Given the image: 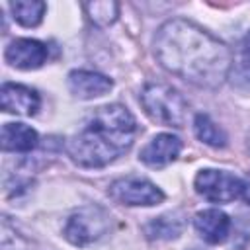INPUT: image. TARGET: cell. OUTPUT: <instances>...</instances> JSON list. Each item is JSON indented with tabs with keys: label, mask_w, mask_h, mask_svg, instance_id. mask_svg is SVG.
<instances>
[{
	"label": "cell",
	"mask_w": 250,
	"mask_h": 250,
	"mask_svg": "<svg viewBox=\"0 0 250 250\" xmlns=\"http://www.w3.org/2000/svg\"><path fill=\"white\" fill-rule=\"evenodd\" d=\"M37 131L25 123H4L0 141L8 152H29L37 146Z\"/></svg>",
	"instance_id": "7c38bea8"
},
{
	"label": "cell",
	"mask_w": 250,
	"mask_h": 250,
	"mask_svg": "<svg viewBox=\"0 0 250 250\" xmlns=\"http://www.w3.org/2000/svg\"><path fill=\"white\" fill-rule=\"evenodd\" d=\"M248 203H250V180H244L242 182V193H240Z\"/></svg>",
	"instance_id": "ac0fdd59"
},
{
	"label": "cell",
	"mask_w": 250,
	"mask_h": 250,
	"mask_svg": "<svg viewBox=\"0 0 250 250\" xmlns=\"http://www.w3.org/2000/svg\"><path fill=\"white\" fill-rule=\"evenodd\" d=\"M193 186L195 191L211 203H229L240 197L242 193L240 178H236L227 170H215V168L199 170L193 180Z\"/></svg>",
	"instance_id": "5b68a950"
},
{
	"label": "cell",
	"mask_w": 250,
	"mask_h": 250,
	"mask_svg": "<svg viewBox=\"0 0 250 250\" xmlns=\"http://www.w3.org/2000/svg\"><path fill=\"white\" fill-rule=\"evenodd\" d=\"M184 225H186L184 215L180 211H170L146 223L145 232L150 240H174L182 234Z\"/></svg>",
	"instance_id": "4fadbf2b"
},
{
	"label": "cell",
	"mask_w": 250,
	"mask_h": 250,
	"mask_svg": "<svg viewBox=\"0 0 250 250\" xmlns=\"http://www.w3.org/2000/svg\"><path fill=\"white\" fill-rule=\"evenodd\" d=\"M242 59L246 64H250V31L242 39Z\"/></svg>",
	"instance_id": "e0dca14e"
},
{
	"label": "cell",
	"mask_w": 250,
	"mask_h": 250,
	"mask_svg": "<svg viewBox=\"0 0 250 250\" xmlns=\"http://www.w3.org/2000/svg\"><path fill=\"white\" fill-rule=\"evenodd\" d=\"M193 131L199 141H203L209 146L223 148L227 145V133L205 113H197L193 119Z\"/></svg>",
	"instance_id": "9a60e30c"
},
{
	"label": "cell",
	"mask_w": 250,
	"mask_h": 250,
	"mask_svg": "<svg viewBox=\"0 0 250 250\" xmlns=\"http://www.w3.org/2000/svg\"><path fill=\"white\" fill-rule=\"evenodd\" d=\"M248 145H250V137H248Z\"/></svg>",
	"instance_id": "ffe728a7"
},
{
	"label": "cell",
	"mask_w": 250,
	"mask_h": 250,
	"mask_svg": "<svg viewBox=\"0 0 250 250\" xmlns=\"http://www.w3.org/2000/svg\"><path fill=\"white\" fill-rule=\"evenodd\" d=\"M109 229V217L100 207H82L66 219L64 238L74 246H88L100 240Z\"/></svg>",
	"instance_id": "277c9868"
},
{
	"label": "cell",
	"mask_w": 250,
	"mask_h": 250,
	"mask_svg": "<svg viewBox=\"0 0 250 250\" xmlns=\"http://www.w3.org/2000/svg\"><path fill=\"white\" fill-rule=\"evenodd\" d=\"M8 64L20 70H35L43 66L49 57L47 45L37 39H14L4 53Z\"/></svg>",
	"instance_id": "52a82bcc"
},
{
	"label": "cell",
	"mask_w": 250,
	"mask_h": 250,
	"mask_svg": "<svg viewBox=\"0 0 250 250\" xmlns=\"http://www.w3.org/2000/svg\"><path fill=\"white\" fill-rule=\"evenodd\" d=\"M182 150V141L172 135V133H160L156 137H152L141 150L139 158L143 164L150 166V168H164L170 162H174L178 158Z\"/></svg>",
	"instance_id": "ba28073f"
},
{
	"label": "cell",
	"mask_w": 250,
	"mask_h": 250,
	"mask_svg": "<svg viewBox=\"0 0 250 250\" xmlns=\"http://www.w3.org/2000/svg\"><path fill=\"white\" fill-rule=\"evenodd\" d=\"M10 10L14 14V20L23 27H35L41 23L47 4L39 0H16L10 2Z\"/></svg>",
	"instance_id": "5bb4252c"
},
{
	"label": "cell",
	"mask_w": 250,
	"mask_h": 250,
	"mask_svg": "<svg viewBox=\"0 0 250 250\" xmlns=\"http://www.w3.org/2000/svg\"><path fill=\"white\" fill-rule=\"evenodd\" d=\"M141 104L146 115L156 123L170 127H182L186 123L188 102L176 88L168 84H146L141 92Z\"/></svg>",
	"instance_id": "3957f363"
},
{
	"label": "cell",
	"mask_w": 250,
	"mask_h": 250,
	"mask_svg": "<svg viewBox=\"0 0 250 250\" xmlns=\"http://www.w3.org/2000/svg\"><path fill=\"white\" fill-rule=\"evenodd\" d=\"M137 135L133 113L121 104L96 107L82 127L68 139L70 158L84 168H102L125 154Z\"/></svg>",
	"instance_id": "7a4b0ae2"
},
{
	"label": "cell",
	"mask_w": 250,
	"mask_h": 250,
	"mask_svg": "<svg viewBox=\"0 0 250 250\" xmlns=\"http://www.w3.org/2000/svg\"><path fill=\"white\" fill-rule=\"evenodd\" d=\"M191 250H199V248H191Z\"/></svg>",
	"instance_id": "d6986e66"
},
{
	"label": "cell",
	"mask_w": 250,
	"mask_h": 250,
	"mask_svg": "<svg viewBox=\"0 0 250 250\" xmlns=\"http://www.w3.org/2000/svg\"><path fill=\"white\" fill-rule=\"evenodd\" d=\"M39 94L33 88H27L23 84H12L6 82L0 90V105L6 113H18V115H35L39 109Z\"/></svg>",
	"instance_id": "9c48e42d"
},
{
	"label": "cell",
	"mask_w": 250,
	"mask_h": 250,
	"mask_svg": "<svg viewBox=\"0 0 250 250\" xmlns=\"http://www.w3.org/2000/svg\"><path fill=\"white\" fill-rule=\"evenodd\" d=\"M84 10L88 12V18L96 25H102V27L113 23L119 16V4L109 2V0H105V2H88V4H84Z\"/></svg>",
	"instance_id": "2e32d148"
},
{
	"label": "cell",
	"mask_w": 250,
	"mask_h": 250,
	"mask_svg": "<svg viewBox=\"0 0 250 250\" xmlns=\"http://www.w3.org/2000/svg\"><path fill=\"white\" fill-rule=\"evenodd\" d=\"M68 88L80 100H94L105 96L113 88V80L94 70H72L68 74Z\"/></svg>",
	"instance_id": "30bf717a"
},
{
	"label": "cell",
	"mask_w": 250,
	"mask_h": 250,
	"mask_svg": "<svg viewBox=\"0 0 250 250\" xmlns=\"http://www.w3.org/2000/svg\"><path fill=\"white\" fill-rule=\"evenodd\" d=\"M193 227L199 236L209 244H221L229 238L230 219L219 209H205L193 217Z\"/></svg>",
	"instance_id": "8fae6325"
},
{
	"label": "cell",
	"mask_w": 250,
	"mask_h": 250,
	"mask_svg": "<svg viewBox=\"0 0 250 250\" xmlns=\"http://www.w3.org/2000/svg\"><path fill=\"white\" fill-rule=\"evenodd\" d=\"M154 55L168 72L199 88H219L232 62L223 41L184 18L168 20L158 27Z\"/></svg>",
	"instance_id": "6da1fadb"
},
{
	"label": "cell",
	"mask_w": 250,
	"mask_h": 250,
	"mask_svg": "<svg viewBox=\"0 0 250 250\" xmlns=\"http://www.w3.org/2000/svg\"><path fill=\"white\" fill-rule=\"evenodd\" d=\"M107 193L113 201L121 205H129V207H139V205L150 207V205H158L164 201V193L156 184H152L146 178H137V176L115 180L109 186Z\"/></svg>",
	"instance_id": "8992f818"
}]
</instances>
